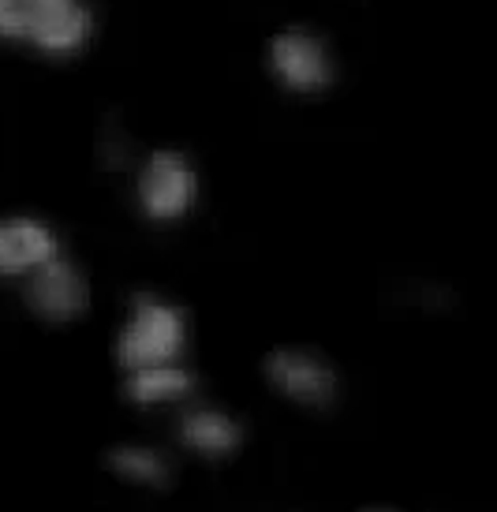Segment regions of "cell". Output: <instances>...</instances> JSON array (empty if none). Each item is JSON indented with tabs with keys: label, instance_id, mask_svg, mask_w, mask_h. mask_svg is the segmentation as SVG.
Wrapping results in <instances>:
<instances>
[{
	"label": "cell",
	"instance_id": "obj_1",
	"mask_svg": "<svg viewBox=\"0 0 497 512\" xmlns=\"http://www.w3.org/2000/svg\"><path fill=\"white\" fill-rule=\"evenodd\" d=\"M187 337H191V326L180 303L154 296V292H139L131 296L124 322L116 329L113 359L120 374L161 367V363H184Z\"/></svg>",
	"mask_w": 497,
	"mask_h": 512
},
{
	"label": "cell",
	"instance_id": "obj_2",
	"mask_svg": "<svg viewBox=\"0 0 497 512\" xmlns=\"http://www.w3.org/2000/svg\"><path fill=\"white\" fill-rule=\"evenodd\" d=\"M90 30L86 0H0V42L30 45L45 57H75Z\"/></svg>",
	"mask_w": 497,
	"mask_h": 512
},
{
	"label": "cell",
	"instance_id": "obj_3",
	"mask_svg": "<svg viewBox=\"0 0 497 512\" xmlns=\"http://www.w3.org/2000/svg\"><path fill=\"white\" fill-rule=\"evenodd\" d=\"M262 378L273 389V397L292 404L299 412H333L341 400V374L322 352L307 344H281L262 359Z\"/></svg>",
	"mask_w": 497,
	"mask_h": 512
},
{
	"label": "cell",
	"instance_id": "obj_4",
	"mask_svg": "<svg viewBox=\"0 0 497 512\" xmlns=\"http://www.w3.org/2000/svg\"><path fill=\"white\" fill-rule=\"evenodd\" d=\"M135 202L150 225L184 221L199 202V169L184 150H150L135 176Z\"/></svg>",
	"mask_w": 497,
	"mask_h": 512
},
{
	"label": "cell",
	"instance_id": "obj_5",
	"mask_svg": "<svg viewBox=\"0 0 497 512\" xmlns=\"http://www.w3.org/2000/svg\"><path fill=\"white\" fill-rule=\"evenodd\" d=\"M19 296L42 326H71L90 307V281L79 270V262L60 251L57 258H49L45 266L19 281Z\"/></svg>",
	"mask_w": 497,
	"mask_h": 512
},
{
	"label": "cell",
	"instance_id": "obj_6",
	"mask_svg": "<svg viewBox=\"0 0 497 512\" xmlns=\"http://www.w3.org/2000/svg\"><path fill=\"white\" fill-rule=\"evenodd\" d=\"M266 64L288 94H322L337 79V60L329 53L326 38H318L307 27L277 30L266 49Z\"/></svg>",
	"mask_w": 497,
	"mask_h": 512
},
{
	"label": "cell",
	"instance_id": "obj_7",
	"mask_svg": "<svg viewBox=\"0 0 497 512\" xmlns=\"http://www.w3.org/2000/svg\"><path fill=\"white\" fill-rule=\"evenodd\" d=\"M176 441L199 460H228L243 449V423L221 404H187L176 415Z\"/></svg>",
	"mask_w": 497,
	"mask_h": 512
},
{
	"label": "cell",
	"instance_id": "obj_8",
	"mask_svg": "<svg viewBox=\"0 0 497 512\" xmlns=\"http://www.w3.org/2000/svg\"><path fill=\"white\" fill-rule=\"evenodd\" d=\"M60 255L57 232L45 225L42 217L8 214L0 217V277L23 281L27 273L45 266L49 258Z\"/></svg>",
	"mask_w": 497,
	"mask_h": 512
},
{
	"label": "cell",
	"instance_id": "obj_9",
	"mask_svg": "<svg viewBox=\"0 0 497 512\" xmlns=\"http://www.w3.org/2000/svg\"><path fill=\"white\" fill-rule=\"evenodd\" d=\"M120 393L139 412H169V408L180 412L187 404H195L199 378L187 363H161V367H142L124 374Z\"/></svg>",
	"mask_w": 497,
	"mask_h": 512
},
{
	"label": "cell",
	"instance_id": "obj_10",
	"mask_svg": "<svg viewBox=\"0 0 497 512\" xmlns=\"http://www.w3.org/2000/svg\"><path fill=\"white\" fill-rule=\"evenodd\" d=\"M105 471L113 475L116 483L146 490V494H161L172 486V460L165 449L146 445V441H120L105 453Z\"/></svg>",
	"mask_w": 497,
	"mask_h": 512
}]
</instances>
